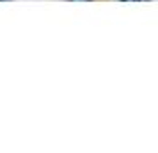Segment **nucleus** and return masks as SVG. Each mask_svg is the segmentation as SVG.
<instances>
[{
    "label": "nucleus",
    "mask_w": 158,
    "mask_h": 153,
    "mask_svg": "<svg viewBox=\"0 0 158 153\" xmlns=\"http://www.w3.org/2000/svg\"><path fill=\"white\" fill-rule=\"evenodd\" d=\"M0 2H9V0H0Z\"/></svg>",
    "instance_id": "nucleus-1"
}]
</instances>
